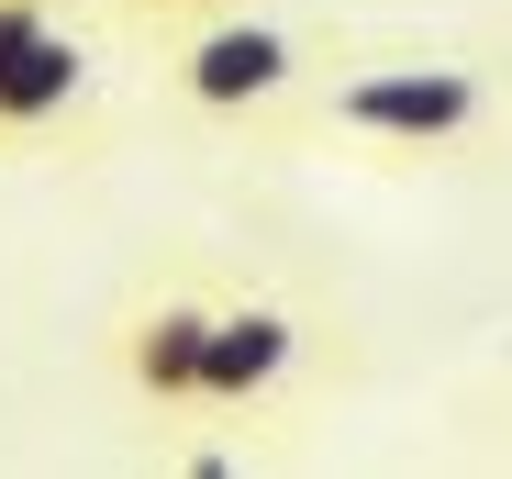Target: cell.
Masks as SVG:
<instances>
[{"label": "cell", "mask_w": 512, "mask_h": 479, "mask_svg": "<svg viewBox=\"0 0 512 479\" xmlns=\"http://www.w3.org/2000/svg\"><path fill=\"white\" fill-rule=\"evenodd\" d=\"M490 112V90L468 67H368V78H346V90L323 101V123L334 134H368V145H457L468 123Z\"/></svg>", "instance_id": "cell-1"}, {"label": "cell", "mask_w": 512, "mask_h": 479, "mask_svg": "<svg viewBox=\"0 0 512 479\" xmlns=\"http://www.w3.org/2000/svg\"><path fill=\"white\" fill-rule=\"evenodd\" d=\"M301 78V45L279 34V23H201V34H179V101H201V112H256V101H279Z\"/></svg>", "instance_id": "cell-2"}, {"label": "cell", "mask_w": 512, "mask_h": 479, "mask_svg": "<svg viewBox=\"0 0 512 479\" xmlns=\"http://www.w3.org/2000/svg\"><path fill=\"white\" fill-rule=\"evenodd\" d=\"M301 357V324L268 301H234L212 312V335H201V413H245V402H268V390L290 379Z\"/></svg>", "instance_id": "cell-3"}, {"label": "cell", "mask_w": 512, "mask_h": 479, "mask_svg": "<svg viewBox=\"0 0 512 479\" xmlns=\"http://www.w3.org/2000/svg\"><path fill=\"white\" fill-rule=\"evenodd\" d=\"M201 335H212V301H145L123 324V379L145 402H201Z\"/></svg>", "instance_id": "cell-4"}, {"label": "cell", "mask_w": 512, "mask_h": 479, "mask_svg": "<svg viewBox=\"0 0 512 479\" xmlns=\"http://www.w3.org/2000/svg\"><path fill=\"white\" fill-rule=\"evenodd\" d=\"M78 90H90V56H78V45L45 23V34H34L12 67H0V134H45V123L78 101Z\"/></svg>", "instance_id": "cell-5"}, {"label": "cell", "mask_w": 512, "mask_h": 479, "mask_svg": "<svg viewBox=\"0 0 512 479\" xmlns=\"http://www.w3.org/2000/svg\"><path fill=\"white\" fill-rule=\"evenodd\" d=\"M34 34H45V0H0V67H12Z\"/></svg>", "instance_id": "cell-6"}, {"label": "cell", "mask_w": 512, "mask_h": 479, "mask_svg": "<svg viewBox=\"0 0 512 479\" xmlns=\"http://www.w3.org/2000/svg\"><path fill=\"white\" fill-rule=\"evenodd\" d=\"M134 12H167V23H179V12H212V0H134Z\"/></svg>", "instance_id": "cell-7"}]
</instances>
